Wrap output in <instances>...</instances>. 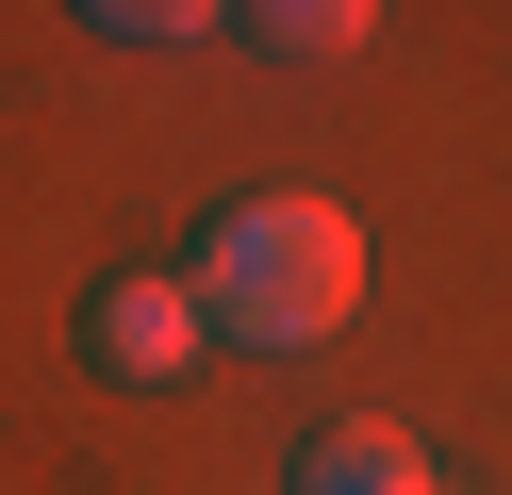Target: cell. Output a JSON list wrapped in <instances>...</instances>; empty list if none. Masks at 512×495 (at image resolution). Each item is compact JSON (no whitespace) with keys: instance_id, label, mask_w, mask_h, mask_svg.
Wrapping results in <instances>:
<instances>
[{"instance_id":"obj_2","label":"cell","mask_w":512,"mask_h":495,"mask_svg":"<svg viewBox=\"0 0 512 495\" xmlns=\"http://www.w3.org/2000/svg\"><path fill=\"white\" fill-rule=\"evenodd\" d=\"M83 363H100V380H182V363H199V297H182L166 264L100 281L83 297Z\"/></svg>"},{"instance_id":"obj_4","label":"cell","mask_w":512,"mask_h":495,"mask_svg":"<svg viewBox=\"0 0 512 495\" xmlns=\"http://www.w3.org/2000/svg\"><path fill=\"white\" fill-rule=\"evenodd\" d=\"M248 33H265V50H298V66H331V50H364V0H265V17H248Z\"/></svg>"},{"instance_id":"obj_3","label":"cell","mask_w":512,"mask_h":495,"mask_svg":"<svg viewBox=\"0 0 512 495\" xmlns=\"http://www.w3.org/2000/svg\"><path fill=\"white\" fill-rule=\"evenodd\" d=\"M298 495H446V462L413 429H331V446H298Z\"/></svg>"},{"instance_id":"obj_1","label":"cell","mask_w":512,"mask_h":495,"mask_svg":"<svg viewBox=\"0 0 512 495\" xmlns=\"http://www.w3.org/2000/svg\"><path fill=\"white\" fill-rule=\"evenodd\" d=\"M182 297H199V330H232V347H331V330L364 314V231H347L331 198H232V215L199 231V264H182Z\"/></svg>"}]
</instances>
